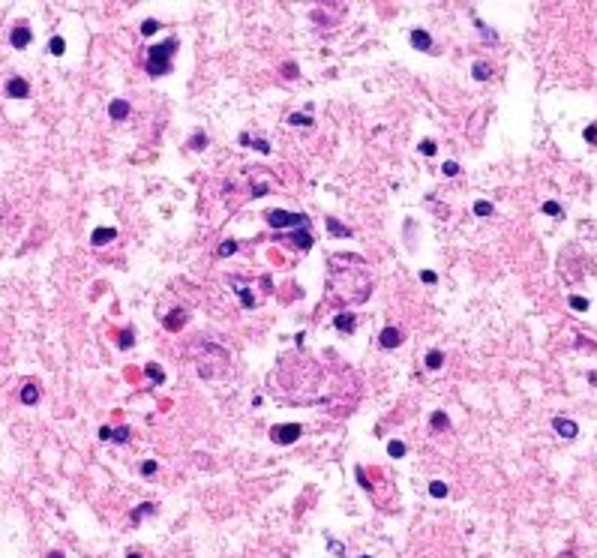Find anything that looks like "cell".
<instances>
[{
  "mask_svg": "<svg viewBox=\"0 0 597 558\" xmlns=\"http://www.w3.org/2000/svg\"><path fill=\"white\" fill-rule=\"evenodd\" d=\"M174 48H177V36H168L165 42H159V45L147 48L144 69H147V75H150V78H162V75H168V72H171V54H174Z\"/></svg>",
  "mask_w": 597,
  "mask_h": 558,
  "instance_id": "cell-1",
  "label": "cell"
},
{
  "mask_svg": "<svg viewBox=\"0 0 597 558\" xmlns=\"http://www.w3.org/2000/svg\"><path fill=\"white\" fill-rule=\"evenodd\" d=\"M309 216L306 213H288V210H270L267 213V225L270 228H291V225H306Z\"/></svg>",
  "mask_w": 597,
  "mask_h": 558,
  "instance_id": "cell-2",
  "label": "cell"
},
{
  "mask_svg": "<svg viewBox=\"0 0 597 558\" xmlns=\"http://www.w3.org/2000/svg\"><path fill=\"white\" fill-rule=\"evenodd\" d=\"M300 435H303V426L300 423H279V426H273L270 429V441L273 444H294Z\"/></svg>",
  "mask_w": 597,
  "mask_h": 558,
  "instance_id": "cell-3",
  "label": "cell"
},
{
  "mask_svg": "<svg viewBox=\"0 0 597 558\" xmlns=\"http://www.w3.org/2000/svg\"><path fill=\"white\" fill-rule=\"evenodd\" d=\"M378 345L387 348V351H390V348H399V345H402V330L393 327V324H387V327L378 333Z\"/></svg>",
  "mask_w": 597,
  "mask_h": 558,
  "instance_id": "cell-4",
  "label": "cell"
},
{
  "mask_svg": "<svg viewBox=\"0 0 597 558\" xmlns=\"http://www.w3.org/2000/svg\"><path fill=\"white\" fill-rule=\"evenodd\" d=\"M129 426H117V429H111V426H102L99 429V438L102 441H114V444H126L129 441Z\"/></svg>",
  "mask_w": 597,
  "mask_h": 558,
  "instance_id": "cell-5",
  "label": "cell"
},
{
  "mask_svg": "<svg viewBox=\"0 0 597 558\" xmlns=\"http://www.w3.org/2000/svg\"><path fill=\"white\" fill-rule=\"evenodd\" d=\"M6 93H9L12 99H27V96H30V84H27L24 78H9V81H6Z\"/></svg>",
  "mask_w": 597,
  "mask_h": 558,
  "instance_id": "cell-6",
  "label": "cell"
},
{
  "mask_svg": "<svg viewBox=\"0 0 597 558\" xmlns=\"http://www.w3.org/2000/svg\"><path fill=\"white\" fill-rule=\"evenodd\" d=\"M552 429L561 435V438H576L579 435V426L573 423V420H567V417H555L552 420Z\"/></svg>",
  "mask_w": 597,
  "mask_h": 558,
  "instance_id": "cell-7",
  "label": "cell"
},
{
  "mask_svg": "<svg viewBox=\"0 0 597 558\" xmlns=\"http://www.w3.org/2000/svg\"><path fill=\"white\" fill-rule=\"evenodd\" d=\"M333 327H336L339 333H351V330L357 327V315H354V312H339V315L333 318Z\"/></svg>",
  "mask_w": 597,
  "mask_h": 558,
  "instance_id": "cell-8",
  "label": "cell"
},
{
  "mask_svg": "<svg viewBox=\"0 0 597 558\" xmlns=\"http://www.w3.org/2000/svg\"><path fill=\"white\" fill-rule=\"evenodd\" d=\"M30 39H33V33H30L24 24H18V27L9 33V42H12L15 48H27V45H30Z\"/></svg>",
  "mask_w": 597,
  "mask_h": 558,
  "instance_id": "cell-9",
  "label": "cell"
},
{
  "mask_svg": "<svg viewBox=\"0 0 597 558\" xmlns=\"http://www.w3.org/2000/svg\"><path fill=\"white\" fill-rule=\"evenodd\" d=\"M411 45H414L417 51H429V48H432V36H429L426 30L417 27V30H411Z\"/></svg>",
  "mask_w": 597,
  "mask_h": 558,
  "instance_id": "cell-10",
  "label": "cell"
},
{
  "mask_svg": "<svg viewBox=\"0 0 597 558\" xmlns=\"http://www.w3.org/2000/svg\"><path fill=\"white\" fill-rule=\"evenodd\" d=\"M108 117H111V120H126V117H129V102H126V99H114V102L108 105Z\"/></svg>",
  "mask_w": 597,
  "mask_h": 558,
  "instance_id": "cell-11",
  "label": "cell"
},
{
  "mask_svg": "<svg viewBox=\"0 0 597 558\" xmlns=\"http://www.w3.org/2000/svg\"><path fill=\"white\" fill-rule=\"evenodd\" d=\"M183 324H186V309H171L168 318H165V330L174 333V330H180Z\"/></svg>",
  "mask_w": 597,
  "mask_h": 558,
  "instance_id": "cell-12",
  "label": "cell"
},
{
  "mask_svg": "<svg viewBox=\"0 0 597 558\" xmlns=\"http://www.w3.org/2000/svg\"><path fill=\"white\" fill-rule=\"evenodd\" d=\"M18 399H21L24 405H36V402H39V384H33V381H27V384L21 387V393H18Z\"/></svg>",
  "mask_w": 597,
  "mask_h": 558,
  "instance_id": "cell-13",
  "label": "cell"
},
{
  "mask_svg": "<svg viewBox=\"0 0 597 558\" xmlns=\"http://www.w3.org/2000/svg\"><path fill=\"white\" fill-rule=\"evenodd\" d=\"M282 240L294 243V249H309V246H312V234H309V231H294V234H285Z\"/></svg>",
  "mask_w": 597,
  "mask_h": 558,
  "instance_id": "cell-14",
  "label": "cell"
},
{
  "mask_svg": "<svg viewBox=\"0 0 597 558\" xmlns=\"http://www.w3.org/2000/svg\"><path fill=\"white\" fill-rule=\"evenodd\" d=\"M114 237H117L114 228H96V231L90 234V243H93V246H102V243H111Z\"/></svg>",
  "mask_w": 597,
  "mask_h": 558,
  "instance_id": "cell-15",
  "label": "cell"
},
{
  "mask_svg": "<svg viewBox=\"0 0 597 558\" xmlns=\"http://www.w3.org/2000/svg\"><path fill=\"white\" fill-rule=\"evenodd\" d=\"M231 285H237V294H240V303L249 309V306H255V297H252V291L246 288V285H240V279L237 276H231Z\"/></svg>",
  "mask_w": 597,
  "mask_h": 558,
  "instance_id": "cell-16",
  "label": "cell"
},
{
  "mask_svg": "<svg viewBox=\"0 0 597 558\" xmlns=\"http://www.w3.org/2000/svg\"><path fill=\"white\" fill-rule=\"evenodd\" d=\"M441 363H444V354H441L438 348H429V351H426V360H423V366L435 372V369H441Z\"/></svg>",
  "mask_w": 597,
  "mask_h": 558,
  "instance_id": "cell-17",
  "label": "cell"
},
{
  "mask_svg": "<svg viewBox=\"0 0 597 558\" xmlns=\"http://www.w3.org/2000/svg\"><path fill=\"white\" fill-rule=\"evenodd\" d=\"M156 513V504H150V501H144V504H138L135 510H132V525H138L141 522V516H153Z\"/></svg>",
  "mask_w": 597,
  "mask_h": 558,
  "instance_id": "cell-18",
  "label": "cell"
},
{
  "mask_svg": "<svg viewBox=\"0 0 597 558\" xmlns=\"http://www.w3.org/2000/svg\"><path fill=\"white\" fill-rule=\"evenodd\" d=\"M471 75H474V78H477V81H486V78H489V75H492V66H489V63H486V60H477V63H474V66H471Z\"/></svg>",
  "mask_w": 597,
  "mask_h": 558,
  "instance_id": "cell-19",
  "label": "cell"
},
{
  "mask_svg": "<svg viewBox=\"0 0 597 558\" xmlns=\"http://www.w3.org/2000/svg\"><path fill=\"white\" fill-rule=\"evenodd\" d=\"M327 231H330L333 237H351V228H345V225H342L339 219H333V216L327 219Z\"/></svg>",
  "mask_w": 597,
  "mask_h": 558,
  "instance_id": "cell-20",
  "label": "cell"
},
{
  "mask_svg": "<svg viewBox=\"0 0 597 558\" xmlns=\"http://www.w3.org/2000/svg\"><path fill=\"white\" fill-rule=\"evenodd\" d=\"M474 24L480 27V36H483V42H486V45H495V42H498V33H495V30H489L480 18H474Z\"/></svg>",
  "mask_w": 597,
  "mask_h": 558,
  "instance_id": "cell-21",
  "label": "cell"
},
{
  "mask_svg": "<svg viewBox=\"0 0 597 558\" xmlns=\"http://www.w3.org/2000/svg\"><path fill=\"white\" fill-rule=\"evenodd\" d=\"M144 372H147V378H150V381H156V384H162V381H165V372H162V366H159V363H147V366H144Z\"/></svg>",
  "mask_w": 597,
  "mask_h": 558,
  "instance_id": "cell-22",
  "label": "cell"
},
{
  "mask_svg": "<svg viewBox=\"0 0 597 558\" xmlns=\"http://www.w3.org/2000/svg\"><path fill=\"white\" fill-rule=\"evenodd\" d=\"M429 423H432V429H450V420H447V414L444 411H432V417H429Z\"/></svg>",
  "mask_w": 597,
  "mask_h": 558,
  "instance_id": "cell-23",
  "label": "cell"
},
{
  "mask_svg": "<svg viewBox=\"0 0 597 558\" xmlns=\"http://www.w3.org/2000/svg\"><path fill=\"white\" fill-rule=\"evenodd\" d=\"M48 51H51L54 57H60V54L66 51V42H63L60 36H51V39H48Z\"/></svg>",
  "mask_w": 597,
  "mask_h": 558,
  "instance_id": "cell-24",
  "label": "cell"
},
{
  "mask_svg": "<svg viewBox=\"0 0 597 558\" xmlns=\"http://www.w3.org/2000/svg\"><path fill=\"white\" fill-rule=\"evenodd\" d=\"M429 495H432V498H444V495H447V483H444V480H432V483H429Z\"/></svg>",
  "mask_w": 597,
  "mask_h": 558,
  "instance_id": "cell-25",
  "label": "cell"
},
{
  "mask_svg": "<svg viewBox=\"0 0 597 558\" xmlns=\"http://www.w3.org/2000/svg\"><path fill=\"white\" fill-rule=\"evenodd\" d=\"M288 123H291V126H312V117H309V114H300V111H294V114H288Z\"/></svg>",
  "mask_w": 597,
  "mask_h": 558,
  "instance_id": "cell-26",
  "label": "cell"
},
{
  "mask_svg": "<svg viewBox=\"0 0 597 558\" xmlns=\"http://www.w3.org/2000/svg\"><path fill=\"white\" fill-rule=\"evenodd\" d=\"M156 30H159V21H156V18H144V21H141V33H144V36H153Z\"/></svg>",
  "mask_w": 597,
  "mask_h": 558,
  "instance_id": "cell-27",
  "label": "cell"
},
{
  "mask_svg": "<svg viewBox=\"0 0 597 558\" xmlns=\"http://www.w3.org/2000/svg\"><path fill=\"white\" fill-rule=\"evenodd\" d=\"M132 339H135V333H132L129 327H123V330H120V336H117V345H120V348H129V345H132Z\"/></svg>",
  "mask_w": 597,
  "mask_h": 558,
  "instance_id": "cell-28",
  "label": "cell"
},
{
  "mask_svg": "<svg viewBox=\"0 0 597 558\" xmlns=\"http://www.w3.org/2000/svg\"><path fill=\"white\" fill-rule=\"evenodd\" d=\"M201 147H207V135L204 132H195L192 141H189V150H201Z\"/></svg>",
  "mask_w": 597,
  "mask_h": 558,
  "instance_id": "cell-29",
  "label": "cell"
},
{
  "mask_svg": "<svg viewBox=\"0 0 597 558\" xmlns=\"http://www.w3.org/2000/svg\"><path fill=\"white\" fill-rule=\"evenodd\" d=\"M441 174H444V177H456V174H459V162H453V159H447V162L441 165Z\"/></svg>",
  "mask_w": 597,
  "mask_h": 558,
  "instance_id": "cell-30",
  "label": "cell"
},
{
  "mask_svg": "<svg viewBox=\"0 0 597 558\" xmlns=\"http://www.w3.org/2000/svg\"><path fill=\"white\" fill-rule=\"evenodd\" d=\"M387 453H390L393 459H399V456H405V444H402V441H390V444H387Z\"/></svg>",
  "mask_w": 597,
  "mask_h": 558,
  "instance_id": "cell-31",
  "label": "cell"
},
{
  "mask_svg": "<svg viewBox=\"0 0 597 558\" xmlns=\"http://www.w3.org/2000/svg\"><path fill=\"white\" fill-rule=\"evenodd\" d=\"M216 252H219V255H234V252H237V243H234V240H222Z\"/></svg>",
  "mask_w": 597,
  "mask_h": 558,
  "instance_id": "cell-32",
  "label": "cell"
},
{
  "mask_svg": "<svg viewBox=\"0 0 597 558\" xmlns=\"http://www.w3.org/2000/svg\"><path fill=\"white\" fill-rule=\"evenodd\" d=\"M492 213V204L489 201H477L474 204V216H489Z\"/></svg>",
  "mask_w": 597,
  "mask_h": 558,
  "instance_id": "cell-33",
  "label": "cell"
},
{
  "mask_svg": "<svg viewBox=\"0 0 597 558\" xmlns=\"http://www.w3.org/2000/svg\"><path fill=\"white\" fill-rule=\"evenodd\" d=\"M153 471H156V459H144V462H141V474H144V477H150Z\"/></svg>",
  "mask_w": 597,
  "mask_h": 558,
  "instance_id": "cell-34",
  "label": "cell"
},
{
  "mask_svg": "<svg viewBox=\"0 0 597 558\" xmlns=\"http://www.w3.org/2000/svg\"><path fill=\"white\" fill-rule=\"evenodd\" d=\"M357 483H360V486H363V489H366V492H372V483H369V480H366V471H363V468H360V465H357Z\"/></svg>",
  "mask_w": 597,
  "mask_h": 558,
  "instance_id": "cell-35",
  "label": "cell"
},
{
  "mask_svg": "<svg viewBox=\"0 0 597 558\" xmlns=\"http://www.w3.org/2000/svg\"><path fill=\"white\" fill-rule=\"evenodd\" d=\"M252 147H255L258 153H270V144H267L264 138H252Z\"/></svg>",
  "mask_w": 597,
  "mask_h": 558,
  "instance_id": "cell-36",
  "label": "cell"
},
{
  "mask_svg": "<svg viewBox=\"0 0 597 558\" xmlns=\"http://www.w3.org/2000/svg\"><path fill=\"white\" fill-rule=\"evenodd\" d=\"M420 153H423V156H432V153H435V141H429V138L420 141Z\"/></svg>",
  "mask_w": 597,
  "mask_h": 558,
  "instance_id": "cell-37",
  "label": "cell"
},
{
  "mask_svg": "<svg viewBox=\"0 0 597 558\" xmlns=\"http://www.w3.org/2000/svg\"><path fill=\"white\" fill-rule=\"evenodd\" d=\"M543 213H549V216H558V213H561V207H558L555 201H546V204H543Z\"/></svg>",
  "mask_w": 597,
  "mask_h": 558,
  "instance_id": "cell-38",
  "label": "cell"
},
{
  "mask_svg": "<svg viewBox=\"0 0 597 558\" xmlns=\"http://www.w3.org/2000/svg\"><path fill=\"white\" fill-rule=\"evenodd\" d=\"M570 306L582 312V309H588V300H585V297H570Z\"/></svg>",
  "mask_w": 597,
  "mask_h": 558,
  "instance_id": "cell-39",
  "label": "cell"
},
{
  "mask_svg": "<svg viewBox=\"0 0 597 558\" xmlns=\"http://www.w3.org/2000/svg\"><path fill=\"white\" fill-rule=\"evenodd\" d=\"M327 549H330L333 555H339V558L345 555V549H342V543H336V540H327Z\"/></svg>",
  "mask_w": 597,
  "mask_h": 558,
  "instance_id": "cell-40",
  "label": "cell"
},
{
  "mask_svg": "<svg viewBox=\"0 0 597 558\" xmlns=\"http://www.w3.org/2000/svg\"><path fill=\"white\" fill-rule=\"evenodd\" d=\"M585 141H588V144H597V123H591V126L585 129Z\"/></svg>",
  "mask_w": 597,
  "mask_h": 558,
  "instance_id": "cell-41",
  "label": "cell"
},
{
  "mask_svg": "<svg viewBox=\"0 0 597 558\" xmlns=\"http://www.w3.org/2000/svg\"><path fill=\"white\" fill-rule=\"evenodd\" d=\"M420 279H423L426 285H435V279H438V276H435L432 270H420Z\"/></svg>",
  "mask_w": 597,
  "mask_h": 558,
  "instance_id": "cell-42",
  "label": "cell"
},
{
  "mask_svg": "<svg viewBox=\"0 0 597 558\" xmlns=\"http://www.w3.org/2000/svg\"><path fill=\"white\" fill-rule=\"evenodd\" d=\"M264 192H267V183H255L252 186V195H264Z\"/></svg>",
  "mask_w": 597,
  "mask_h": 558,
  "instance_id": "cell-43",
  "label": "cell"
},
{
  "mask_svg": "<svg viewBox=\"0 0 597 558\" xmlns=\"http://www.w3.org/2000/svg\"><path fill=\"white\" fill-rule=\"evenodd\" d=\"M240 144H252V135L249 132H240Z\"/></svg>",
  "mask_w": 597,
  "mask_h": 558,
  "instance_id": "cell-44",
  "label": "cell"
},
{
  "mask_svg": "<svg viewBox=\"0 0 597 558\" xmlns=\"http://www.w3.org/2000/svg\"><path fill=\"white\" fill-rule=\"evenodd\" d=\"M48 558H66V555H63V552H57V549H54V552H48Z\"/></svg>",
  "mask_w": 597,
  "mask_h": 558,
  "instance_id": "cell-45",
  "label": "cell"
},
{
  "mask_svg": "<svg viewBox=\"0 0 597 558\" xmlns=\"http://www.w3.org/2000/svg\"><path fill=\"white\" fill-rule=\"evenodd\" d=\"M126 558H141V555H138V552H129V555H126Z\"/></svg>",
  "mask_w": 597,
  "mask_h": 558,
  "instance_id": "cell-46",
  "label": "cell"
},
{
  "mask_svg": "<svg viewBox=\"0 0 597 558\" xmlns=\"http://www.w3.org/2000/svg\"><path fill=\"white\" fill-rule=\"evenodd\" d=\"M360 558H372V555H360Z\"/></svg>",
  "mask_w": 597,
  "mask_h": 558,
  "instance_id": "cell-47",
  "label": "cell"
}]
</instances>
